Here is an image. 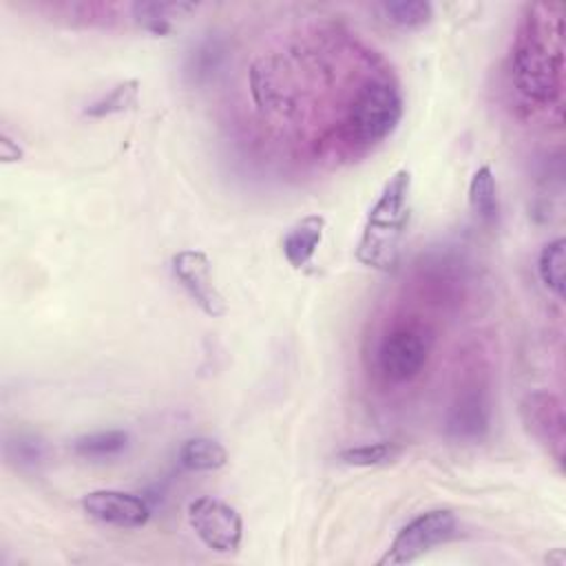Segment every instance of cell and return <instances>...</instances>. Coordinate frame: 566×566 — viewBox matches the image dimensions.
Returning a JSON list of instances; mask_svg holds the SVG:
<instances>
[{"mask_svg": "<svg viewBox=\"0 0 566 566\" xmlns=\"http://www.w3.org/2000/svg\"><path fill=\"white\" fill-rule=\"evenodd\" d=\"M137 99H139V80H135V77L124 80V82L115 84L106 95H102L99 99L88 104L84 108V115L91 119H104L111 115H119V113L135 108Z\"/></svg>", "mask_w": 566, "mask_h": 566, "instance_id": "18", "label": "cell"}, {"mask_svg": "<svg viewBox=\"0 0 566 566\" xmlns=\"http://www.w3.org/2000/svg\"><path fill=\"white\" fill-rule=\"evenodd\" d=\"M469 206L471 212L484 223L493 226L500 217V199H497V181L491 166H480L469 181Z\"/></svg>", "mask_w": 566, "mask_h": 566, "instance_id": "12", "label": "cell"}, {"mask_svg": "<svg viewBox=\"0 0 566 566\" xmlns=\"http://www.w3.org/2000/svg\"><path fill=\"white\" fill-rule=\"evenodd\" d=\"M436 334L420 316L394 318L374 349V367L389 385H405L418 378L433 352Z\"/></svg>", "mask_w": 566, "mask_h": 566, "instance_id": "4", "label": "cell"}, {"mask_svg": "<svg viewBox=\"0 0 566 566\" xmlns=\"http://www.w3.org/2000/svg\"><path fill=\"white\" fill-rule=\"evenodd\" d=\"M509 84L533 108H562L564 95V4H524L506 62Z\"/></svg>", "mask_w": 566, "mask_h": 566, "instance_id": "1", "label": "cell"}, {"mask_svg": "<svg viewBox=\"0 0 566 566\" xmlns=\"http://www.w3.org/2000/svg\"><path fill=\"white\" fill-rule=\"evenodd\" d=\"M7 455L13 460L20 469L24 467H38L44 458V444L38 436L31 433H15L7 440Z\"/></svg>", "mask_w": 566, "mask_h": 566, "instance_id": "20", "label": "cell"}, {"mask_svg": "<svg viewBox=\"0 0 566 566\" xmlns=\"http://www.w3.org/2000/svg\"><path fill=\"white\" fill-rule=\"evenodd\" d=\"M325 223L327 221L323 214H305L285 232L281 239V250L294 270H303L314 259L325 234Z\"/></svg>", "mask_w": 566, "mask_h": 566, "instance_id": "11", "label": "cell"}, {"mask_svg": "<svg viewBox=\"0 0 566 566\" xmlns=\"http://www.w3.org/2000/svg\"><path fill=\"white\" fill-rule=\"evenodd\" d=\"M380 15L398 29H420L433 18L431 2L422 0H389L378 4Z\"/></svg>", "mask_w": 566, "mask_h": 566, "instance_id": "19", "label": "cell"}, {"mask_svg": "<svg viewBox=\"0 0 566 566\" xmlns=\"http://www.w3.org/2000/svg\"><path fill=\"white\" fill-rule=\"evenodd\" d=\"M493 394L489 367L482 358L458 371L451 400L444 411V433L462 444L482 442L491 429Z\"/></svg>", "mask_w": 566, "mask_h": 566, "instance_id": "5", "label": "cell"}, {"mask_svg": "<svg viewBox=\"0 0 566 566\" xmlns=\"http://www.w3.org/2000/svg\"><path fill=\"white\" fill-rule=\"evenodd\" d=\"M188 524L214 553H234L243 539V520L234 506L219 497L201 495L188 502Z\"/></svg>", "mask_w": 566, "mask_h": 566, "instance_id": "7", "label": "cell"}, {"mask_svg": "<svg viewBox=\"0 0 566 566\" xmlns=\"http://www.w3.org/2000/svg\"><path fill=\"white\" fill-rule=\"evenodd\" d=\"M564 270H566V241L562 237L544 243L537 256V274L544 287L555 294L559 301L564 298Z\"/></svg>", "mask_w": 566, "mask_h": 566, "instance_id": "17", "label": "cell"}, {"mask_svg": "<svg viewBox=\"0 0 566 566\" xmlns=\"http://www.w3.org/2000/svg\"><path fill=\"white\" fill-rule=\"evenodd\" d=\"M177 460L186 471H217L228 464V451L212 438L195 436L181 442Z\"/></svg>", "mask_w": 566, "mask_h": 566, "instance_id": "13", "label": "cell"}, {"mask_svg": "<svg viewBox=\"0 0 566 566\" xmlns=\"http://www.w3.org/2000/svg\"><path fill=\"white\" fill-rule=\"evenodd\" d=\"M458 535V517L449 509H431L409 520L391 539L378 566H402L420 559L436 546L451 542Z\"/></svg>", "mask_w": 566, "mask_h": 566, "instance_id": "6", "label": "cell"}, {"mask_svg": "<svg viewBox=\"0 0 566 566\" xmlns=\"http://www.w3.org/2000/svg\"><path fill=\"white\" fill-rule=\"evenodd\" d=\"M402 455V444L391 442V440H380V442H365L356 447H347L336 453V460L347 467H385L391 464Z\"/></svg>", "mask_w": 566, "mask_h": 566, "instance_id": "16", "label": "cell"}, {"mask_svg": "<svg viewBox=\"0 0 566 566\" xmlns=\"http://www.w3.org/2000/svg\"><path fill=\"white\" fill-rule=\"evenodd\" d=\"M192 2H135L130 4L133 20L153 35H166L172 27V18H181L195 11Z\"/></svg>", "mask_w": 566, "mask_h": 566, "instance_id": "14", "label": "cell"}, {"mask_svg": "<svg viewBox=\"0 0 566 566\" xmlns=\"http://www.w3.org/2000/svg\"><path fill=\"white\" fill-rule=\"evenodd\" d=\"M402 111L405 102L396 75L374 64L352 88L327 144L343 157H363L396 130Z\"/></svg>", "mask_w": 566, "mask_h": 566, "instance_id": "2", "label": "cell"}, {"mask_svg": "<svg viewBox=\"0 0 566 566\" xmlns=\"http://www.w3.org/2000/svg\"><path fill=\"white\" fill-rule=\"evenodd\" d=\"M520 420L526 433L542 444L555 462L562 464L566 447V418L559 396L548 389L528 391L520 400Z\"/></svg>", "mask_w": 566, "mask_h": 566, "instance_id": "8", "label": "cell"}, {"mask_svg": "<svg viewBox=\"0 0 566 566\" xmlns=\"http://www.w3.org/2000/svg\"><path fill=\"white\" fill-rule=\"evenodd\" d=\"M80 504L91 520L117 528H142L150 520V504L142 495L119 489L88 491Z\"/></svg>", "mask_w": 566, "mask_h": 566, "instance_id": "10", "label": "cell"}, {"mask_svg": "<svg viewBox=\"0 0 566 566\" xmlns=\"http://www.w3.org/2000/svg\"><path fill=\"white\" fill-rule=\"evenodd\" d=\"M411 172L398 168L382 186L367 212L363 234L356 243V261L378 272H391L402 254V239L409 228Z\"/></svg>", "mask_w": 566, "mask_h": 566, "instance_id": "3", "label": "cell"}, {"mask_svg": "<svg viewBox=\"0 0 566 566\" xmlns=\"http://www.w3.org/2000/svg\"><path fill=\"white\" fill-rule=\"evenodd\" d=\"M170 270L192 303L210 318H219L228 312L226 298L214 285L212 263L201 250H179L170 259Z\"/></svg>", "mask_w": 566, "mask_h": 566, "instance_id": "9", "label": "cell"}, {"mask_svg": "<svg viewBox=\"0 0 566 566\" xmlns=\"http://www.w3.org/2000/svg\"><path fill=\"white\" fill-rule=\"evenodd\" d=\"M128 444V431L124 429H106L84 433L73 440V453L84 460H106L119 455Z\"/></svg>", "mask_w": 566, "mask_h": 566, "instance_id": "15", "label": "cell"}, {"mask_svg": "<svg viewBox=\"0 0 566 566\" xmlns=\"http://www.w3.org/2000/svg\"><path fill=\"white\" fill-rule=\"evenodd\" d=\"M0 153L4 161H18L22 157V148L18 144H13V139L4 133L2 142H0Z\"/></svg>", "mask_w": 566, "mask_h": 566, "instance_id": "21", "label": "cell"}]
</instances>
